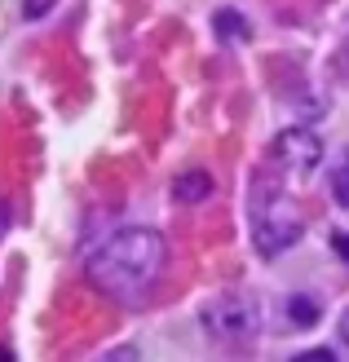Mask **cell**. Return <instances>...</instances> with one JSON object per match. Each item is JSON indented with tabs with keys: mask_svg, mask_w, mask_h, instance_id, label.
Listing matches in <instances>:
<instances>
[{
	"mask_svg": "<svg viewBox=\"0 0 349 362\" xmlns=\"http://www.w3.org/2000/svg\"><path fill=\"white\" fill-rule=\"evenodd\" d=\"M336 252H341V257L349 261V234H336Z\"/></svg>",
	"mask_w": 349,
	"mask_h": 362,
	"instance_id": "obj_9",
	"label": "cell"
},
{
	"mask_svg": "<svg viewBox=\"0 0 349 362\" xmlns=\"http://www.w3.org/2000/svg\"><path fill=\"white\" fill-rule=\"evenodd\" d=\"M341 340H345V345H349V310L341 314Z\"/></svg>",
	"mask_w": 349,
	"mask_h": 362,
	"instance_id": "obj_10",
	"label": "cell"
},
{
	"mask_svg": "<svg viewBox=\"0 0 349 362\" xmlns=\"http://www.w3.org/2000/svg\"><path fill=\"white\" fill-rule=\"evenodd\" d=\"M217 31H226V35H230V31H234V35H244L248 27H244V23H239V18H234V13H222V18H217Z\"/></svg>",
	"mask_w": 349,
	"mask_h": 362,
	"instance_id": "obj_8",
	"label": "cell"
},
{
	"mask_svg": "<svg viewBox=\"0 0 349 362\" xmlns=\"http://www.w3.org/2000/svg\"><path fill=\"white\" fill-rule=\"evenodd\" d=\"M270 159H274V164H279L287 177H305V173H314V168H319L323 146H319V137H314V133H305V129H287V133L274 137Z\"/></svg>",
	"mask_w": 349,
	"mask_h": 362,
	"instance_id": "obj_4",
	"label": "cell"
},
{
	"mask_svg": "<svg viewBox=\"0 0 349 362\" xmlns=\"http://www.w3.org/2000/svg\"><path fill=\"white\" fill-rule=\"evenodd\" d=\"M164 261H168V247L155 230H120L88 257V279L98 292L115 300H137L159 283Z\"/></svg>",
	"mask_w": 349,
	"mask_h": 362,
	"instance_id": "obj_1",
	"label": "cell"
},
{
	"mask_svg": "<svg viewBox=\"0 0 349 362\" xmlns=\"http://www.w3.org/2000/svg\"><path fill=\"white\" fill-rule=\"evenodd\" d=\"M208 177L204 173H190V177H181L177 181V199H186V204H195V199H208Z\"/></svg>",
	"mask_w": 349,
	"mask_h": 362,
	"instance_id": "obj_5",
	"label": "cell"
},
{
	"mask_svg": "<svg viewBox=\"0 0 349 362\" xmlns=\"http://www.w3.org/2000/svg\"><path fill=\"white\" fill-rule=\"evenodd\" d=\"M287 314L297 318V322H314V318H319V305H314V300H305V296H297V300L287 305Z\"/></svg>",
	"mask_w": 349,
	"mask_h": 362,
	"instance_id": "obj_7",
	"label": "cell"
},
{
	"mask_svg": "<svg viewBox=\"0 0 349 362\" xmlns=\"http://www.w3.org/2000/svg\"><path fill=\"white\" fill-rule=\"evenodd\" d=\"M301 230H305V216L283 190L256 194V204H252V239H256V247H261L265 257L292 247L301 239Z\"/></svg>",
	"mask_w": 349,
	"mask_h": 362,
	"instance_id": "obj_2",
	"label": "cell"
},
{
	"mask_svg": "<svg viewBox=\"0 0 349 362\" xmlns=\"http://www.w3.org/2000/svg\"><path fill=\"white\" fill-rule=\"evenodd\" d=\"M204 322L212 336H226V340H248L256 332V305L248 296H217L208 310H204Z\"/></svg>",
	"mask_w": 349,
	"mask_h": 362,
	"instance_id": "obj_3",
	"label": "cell"
},
{
	"mask_svg": "<svg viewBox=\"0 0 349 362\" xmlns=\"http://www.w3.org/2000/svg\"><path fill=\"white\" fill-rule=\"evenodd\" d=\"M332 199H336L341 208H349V151L341 155V164L332 173Z\"/></svg>",
	"mask_w": 349,
	"mask_h": 362,
	"instance_id": "obj_6",
	"label": "cell"
}]
</instances>
